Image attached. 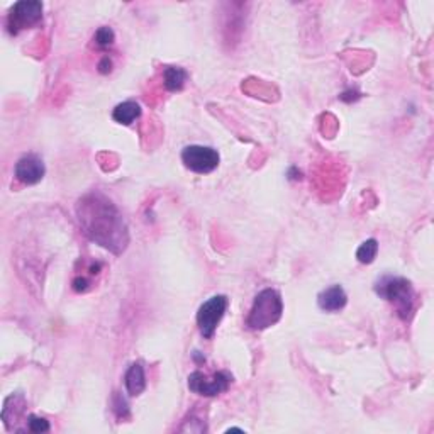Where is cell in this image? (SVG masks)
I'll return each mask as SVG.
<instances>
[{
	"mask_svg": "<svg viewBox=\"0 0 434 434\" xmlns=\"http://www.w3.org/2000/svg\"><path fill=\"white\" fill-rule=\"evenodd\" d=\"M141 116V107L132 100H128V102L119 103L116 109L112 110V119L119 124L129 126L136 121Z\"/></svg>",
	"mask_w": 434,
	"mask_h": 434,
	"instance_id": "cell-11",
	"label": "cell"
},
{
	"mask_svg": "<svg viewBox=\"0 0 434 434\" xmlns=\"http://www.w3.org/2000/svg\"><path fill=\"white\" fill-rule=\"evenodd\" d=\"M377 253H378L377 239H366L365 243L358 248V251H356V258H358L359 263L368 265V263H372L373 259H375Z\"/></svg>",
	"mask_w": 434,
	"mask_h": 434,
	"instance_id": "cell-13",
	"label": "cell"
},
{
	"mask_svg": "<svg viewBox=\"0 0 434 434\" xmlns=\"http://www.w3.org/2000/svg\"><path fill=\"white\" fill-rule=\"evenodd\" d=\"M219 153L210 146H200V144H192L181 151V161L190 172L206 175V173L214 172L219 166Z\"/></svg>",
	"mask_w": 434,
	"mask_h": 434,
	"instance_id": "cell-5",
	"label": "cell"
},
{
	"mask_svg": "<svg viewBox=\"0 0 434 434\" xmlns=\"http://www.w3.org/2000/svg\"><path fill=\"white\" fill-rule=\"evenodd\" d=\"M77 213L83 233L92 241L117 255L126 250L128 226L109 199L102 194L87 195L79 202Z\"/></svg>",
	"mask_w": 434,
	"mask_h": 434,
	"instance_id": "cell-1",
	"label": "cell"
},
{
	"mask_svg": "<svg viewBox=\"0 0 434 434\" xmlns=\"http://www.w3.org/2000/svg\"><path fill=\"white\" fill-rule=\"evenodd\" d=\"M46 168H44L43 159L36 155H28L22 157L16 163V178L24 185H36L43 180Z\"/></svg>",
	"mask_w": 434,
	"mask_h": 434,
	"instance_id": "cell-8",
	"label": "cell"
},
{
	"mask_svg": "<svg viewBox=\"0 0 434 434\" xmlns=\"http://www.w3.org/2000/svg\"><path fill=\"white\" fill-rule=\"evenodd\" d=\"M43 19V3L36 2V0H22L17 2L12 7L9 16V28L10 32L16 34L21 29L29 28V26H34Z\"/></svg>",
	"mask_w": 434,
	"mask_h": 434,
	"instance_id": "cell-7",
	"label": "cell"
},
{
	"mask_svg": "<svg viewBox=\"0 0 434 434\" xmlns=\"http://www.w3.org/2000/svg\"><path fill=\"white\" fill-rule=\"evenodd\" d=\"M185 81H187V72L180 66H168L165 70V87L170 92H178L184 88Z\"/></svg>",
	"mask_w": 434,
	"mask_h": 434,
	"instance_id": "cell-12",
	"label": "cell"
},
{
	"mask_svg": "<svg viewBox=\"0 0 434 434\" xmlns=\"http://www.w3.org/2000/svg\"><path fill=\"white\" fill-rule=\"evenodd\" d=\"M87 285H88V282L85 280V278H77V280L73 282V288H75L77 292L87 290Z\"/></svg>",
	"mask_w": 434,
	"mask_h": 434,
	"instance_id": "cell-18",
	"label": "cell"
},
{
	"mask_svg": "<svg viewBox=\"0 0 434 434\" xmlns=\"http://www.w3.org/2000/svg\"><path fill=\"white\" fill-rule=\"evenodd\" d=\"M114 38H116V36H114V31L110 28H107V26L100 28L99 31L95 32V36H94L95 43H97V46H100V48L112 46Z\"/></svg>",
	"mask_w": 434,
	"mask_h": 434,
	"instance_id": "cell-14",
	"label": "cell"
},
{
	"mask_svg": "<svg viewBox=\"0 0 434 434\" xmlns=\"http://www.w3.org/2000/svg\"><path fill=\"white\" fill-rule=\"evenodd\" d=\"M233 377L228 372H217L214 377L204 375L202 372H194L188 377V388L204 397H216L226 392L231 385Z\"/></svg>",
	"mask_w": 434,
	"mask_h": 434,
	"instance_id": "cell-6",
	"label": "cell"
},
{
	"mask_svg": "<svg viewBox=\"0 0 434 434\" xmlns=\"http://www.w3.org/2000/svg\"><path fill=\"white\" fill-rule=\"evenodd\" d=\"M348 302V295L341 285H333V287L322 290L317 297V304L326 313H337L343 309Z\"/></svg>",
	"mask_w": 434,
	"mask_h": 434,
	"instance_id": "cell-9",
	"label": "cell"
},
{
	"mask_svg": "<svg viewBox=\"0 0 434 434\" xmlns=\"http://www.w3.org/2000/svg\"><path fill=\"white\" fill-rule=\"evenodd\" d=\"M282 313H284V302H282L280 294L273 288H265L255 297L246 324L253 331H263V329L277 324L280 321Z\"/></svg>",
	"mask_w": 434,
	"mask_h": 434,
	"instance_id": "cell-2",
	"label": "cell"
},
{
	"mask_svg": "<svg viewBox=\"0 0 434 434\" xmlns=\"http://www.w3.org/2000/svg\"><path fill=\"white\" fill-rule=\"evenodd\" d=\"M226 309H228V297L226 295H214L209 300L200 306L197 313V324L199 331L206 339H213L216 333L217 324L224 317Z\"/></svg>",
	"mask_w": 434,
	"mask_h": 434,
	"instance_id": "cell-4",
	"label": "cell"
},
{
	"mask_svg": "<svg viewBox=\"0 0 434 434\" xmlns=\"http://www.w3.org/2000/svg\"><path fill=\"white\" fill-rule=\"evenodd\" d=\"M375 292L382 299L394 304L397 314L406 319L413 310L414 290L411 282L402 277H382L375 284Z\"/></svg>",
	"mask_w": 434,
	"mask_h": 434,
	"instance_id": "cell-3",
	"label": "cell"
},
{
	"mask_svg": "<svg viewBox=\"0 0 434 434\" xmlns=\"http://www.w3.org/2000/svg\"><path fill=\"white\" fill-rule=\"evenodd\" d=\"M126 388H128V394L132 397H138L144 392L146 388V377H144V368L141 363H132L129 366V370L126 372L124 377Z\"/></svg>",
	"mask_w": 434,
	"mask_h": 434,
	"instance_id": "cell-10",
	"label": "cell"
},
{
	"mask_svg": "<svg viewBox=\"0 0 434 434\" xmlns=\"http://www.w3.org/2000/svg\"><path fill=\"white\" fill-rule=\"evenodd\" d=\"M28 429L31 433H48L50 431V422L44 417H38V415L31 414L28 421Z\"/></svg>",
	"mask_w": 434,
	"mask_h": 434,
	"instance_id": "cell-15",
	"label": "cell"
},
{
	"mask_svg": "<svg viewBox=\"0 0 434 434\" xmlns=\"http://www.w3.org/2000/svg\"><path fill=\"white\" fill-rule=\"evenodd\" d=\"M114 409H116L119 417H126V415L129 414L128 402H126V399H122L121 395H116V404H114Z\"/></svg>",
	"mask_w": 434,
	"mask_h": 434,
	"instance_id": "cell-16",
	"label": "cell"
},
{
	"mask_svg": "<svg viewBox=\"0 0 434 434\" xmlns=\"http://www.w3.org/2000/svg\"><path fill=\"white\" fill-rule=\"evenodd\" d=\"M110 68H112V61H110L109 57H103L102 61L99 63V72L106 75V73L110 72Z\"/></svg>",
	"mask_w": 434,
	"mask_h": 434,
	"instance_id": "cell-17",
	"label": "cell"
}]
</instances>
